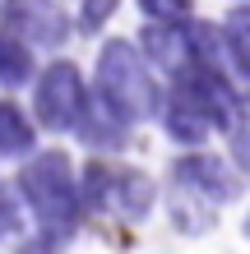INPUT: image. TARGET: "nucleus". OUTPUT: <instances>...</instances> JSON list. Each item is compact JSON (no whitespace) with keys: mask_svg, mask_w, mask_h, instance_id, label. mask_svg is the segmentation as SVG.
I'll return each instance as SVG.
<instances>
[{"mask_svg":"<svg viewBox=\"0 0 250 254\" xmlns=\"http://www.w3.org/2000/svg\"><path fill=\"white\" fill-rule=\"evenodd\" d=\"M19 199L23 208L42 222V231L65 236L70 222L79 217L83 208V190L75 181V167H70L65 153H37L33 162H23L19 171Z\"/></svg>","mask_w":250,"mask_h":254,"instance_id":"f257e3e1","label":"nucleus"},{"mask_svg":"<svg viewBox=\"0 0 250 254\" xmlns=\"http://www.w3.org/2000/svg\"><path fill=\"white\" fill-rule=\"evenodd\" d=\"M102 107H111L125 125L144 121V116L158 111V88H153V74L149 61L135 42L116 37L97 51V93H93Z\"/></svg>","mask_w":250,"mask_h":254,"instance_id":"f03ea898","label":"nucleus"},{"mask_svg":"<svg viewBox=\"0 0 250 254\" xmlns=\"http://www.w3.org/2000/svg\"><path fill=\"white\" fill-rule=\"evenodd\" d=\"M33 111H37V125H47L51 134H70L79 129L83 111H88V88H83V74L70 65V61H56L37 74V88H33Z\"/></svg>","mask_w":250,"mask_h":254,"instance_id":"7ed1b4c3","label":"nucleus"},{"mask_svg":"<svg viewBox=\"0 0 250 254\" xmlns=\"http://www.w3.org/2000/svg\"><path fill=\"white\" fill-rule=\"evenodd\" d=\"M158 190L144 171H111V167H93L83 176V203L88 208H111L116 217L139 222L153 213Z\"/></svg>","mask_w":250,"mask_h":254,"instance_id":"20e7f679","label":"nucleus"},{"mask_svg":"<svg viewBox=\"0 0 250 254\" xmlns=\"http://www.w3.org/2000/svg\"><path fill=\"white\" fill-rule=\"evenodd\" d=\"M5 19H9V33L28 47H65L70 37V19L56 0H9Z\"/></svg>","mask_w":250,"mask_h":254,"instance_id":"39448f33","label":"nucleus"},{"mask_svg":"<svg viewBox=\"0 0 250 254\" xmlns=\"http://www.w3.org/2000/svg\"><path fill=\"white\" fill-rule=\"evenodd\" d=\"M171 181L181 185V190H190V194H199L204 203H227V199H237V176H232V167L223 157H209V153H190V157H181L176 162V171H171Z\"/></svg>","mask_w":250,"mask_h":254,"instance_id":"423d86ee","label":"nucleus"},{"mask_svg":"<svg viewBox=\"0 0 250 254\" xmlns=\"http://www.w3.org/2000/svg\"><path fill=\"white\" fill-rule=\"evenodd\" d=\"M139 47H144V61H149L153 69H163V74H185V69H195V47H190V23L181 28H171V23H149L144 28V37H139Z\"/></svg>","mask_w":250,"mask_h":254,"instance_id":"0eeeda50","label":"nucleus"},{"mask_svg":"<svg viewBox=\"0 0 250 254\" xmlns=\"http://www.w3.org/2000/svg\"><path fill=\"white\" fill-rule=\"evenodd\" d=\"M125 134L130 125L116 116L111 107H102L97 97H88V111H83V121H79V139L83 143H93V148H116V143H125Z\"/></svg>","mask_w":250,"mask_h":254,"instance_id":"6e6552de","label":"nucleus"},{"mask_svg":"<svg viewBox=\"0 0 250 254\" xmlns=\"http://www.w3.org/2000/svg\"><path fill=\"white\" fill-rule=\"evenodd\" d=\"M37 143V125H28V116L14 102H0V157H23Z\"/></svg>","mask_w":250,"mask_h":254,"instance_id":"1a4fd4ad","label":"nucleus"},{"mask_svg":"<svg viewBox=\"0 0 250 254\" xmlns=\"http://www.w3.org/2000/svg\"><path fill=\"white\" fill-rule=\"evenodd\" d=\"M33 79V47L19 42L9 28H0V83L5 88H23Z\"/></svg>","mask_w":250,"mask_h":254,"instance_id":"9d476101","label":"nucleus"},{"mask_svg":"<svg viewBox=\"0 0 250 254\" xmlns=\"http://www.w3.org/2000/svg\"><path fill=\"white\" fill-rule=\"evenodd\" d=\"M223 42H227V61L250 79V5L232 9L223 23Z\"/></svg>","mask_w":250,"mask_h":254,"instance_id":"9b49d317","label":"nucleus"},{"mask_svg":"<svg viewBox=\"0 0 250 254\" xmlns=\"http://www.w3.org/2000/svg\"><path fill=\"white\" fill-rule=\"evenodd\" d=\"M139 9L149 14V23L181 28V23H190V14H195V0H139Z\"/></svg>","mask_w":250,"mask_h":254,"instance_id":"f8f14e48","label":"nucleus"},{"mask_svg":"<svg viewBox=\"0 0 250 254\" xmlns=\"http://www.w3.org/2000/svg\"><path fill=\"white\" fill-rule=\"evenodd\" d=\"M111 14H116V0H83V5H79V28H83V33H97Z\"/></svg>","mask_w":250,"mask_h":254,"instance_id":"ddd939ff","label":"nucleus"},{"mask_svg":"<svg viewBox=\"0 0 250 254\" xmlns=\"http://www.w3.org/2000/svg\"><path fill=\"white\" fill-rule=\"evenodd\" d=\"M246 236H250V213H246Z\"/></svg>","mask_w":250,"mask_h":254,"instance_id":"4468645a","label":"nucleus"}]
</instances>
